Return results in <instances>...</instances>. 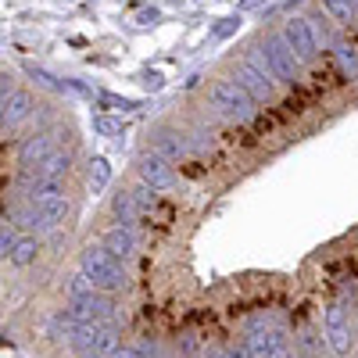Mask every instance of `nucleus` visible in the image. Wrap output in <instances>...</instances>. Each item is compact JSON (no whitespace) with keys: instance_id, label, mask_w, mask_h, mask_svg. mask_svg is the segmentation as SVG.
<instances>
[{"instance_id":"cd10ccee","label":"nucleus","mask_w":358,"mask_h":358,"mask_svg":"<svg viewBox=\"0 0 358 358\" xmlns=\"http://www.w3.org/2000/svg\"><path fill=\"white\" fill-rule=\"evenodd\" d=\"M201 358H226V351H219V348H208Z\"/></svg>"},{"instance_id":"f03ea898","label":"nucleus","mask_w":358,"mask_h":358,"mask_svg":"<svg viewBox=\"0 0 358 358\" xmlns=\"http://www.w3.org/2000/svg\"><path fill=\"white\" fill-rule=\"evenodd\" d=\"M65 312L76 319V322H86V326H111V330H118V326L126 322V315L115 308V301L108 294L94 290L86 297H72V301L65 305Z\"/></svg>"},{"instance_id":"9d476101","label":"nucleus","mask_w":358,"mask_h":358,"mask_svg":"<svg viewBox=\"0 0 358 358\" xmlns=\"http://www.w3.org/2000/svg\"><path fill=\"white\" fill-rule=\"evenodd\" d=\"M118 262H126V258H133L136 251H140V236H136V229L133 226H111L108 233H104V241H101Z\"/></svg>"},{"instance_id":"b1692460","label":"nucleus","mask_w":358,"mask_h":358,"mask_svg":"<svg viewBox=\"0 0 358 358\" xmlns=\"http://www.w3.org/2000/svg\"><path fill=\"white\" fill-rule=\"evenodd\" d=\"M133 197L140 201V208H143V212H147V208L155 204V190L147 187V183H136V187H133Z\"/></svg>"},{"instance_id":"412c9836","label":"nucleus","mask_w":358,"mask_h":358,"mask_svg":"<svg viewBox=\"0 0 358 358\" xmlns=\"http://www.w3.org/2000/svg\"><path fill=\"white\" fill-rule=\"evenodd\" d=\"M108 179H111V169H108L104 158H94V162H90V183H94V190H104Z\"/></svg>"},{"instance_id":"7ed1b4c3","label":"nucleus","mask_w":358,"mask_h":358,"mask_svg":"<svg viewBox=\"0 0 358 358\" xmlns=\"http://www.w3.org/2000/svg\"><path fill=\"white\" fill-rule=\"evenodd\" d=\"M212 104L222 118H229V122H251L258 101L236 79H219V83H212Z\"/></svg>"},{"instance_id":"6e6552de","label":"nucleus","mask_w":358,"mask_h":358,"mask_svg":"<svg viewBox=\"0 0 358 358\" xmlns=\"http://www.w3.org/2000/svg\"><path fill=\"white\" fill-rule=\"evenodd\" d=\"M57 140H62V129H50V133H36V136H29L22 147H18V165L25 172H33L47 155L57 151Z\"/></svg>"},{"instance_id":"39448f33","label":"nucleus","mask_w":358,"mask_h":358,"mask_svg":"<svg viewBox=\"0 0 358 358\" xmlns=\"http://www.w3.org/2000/svg\"><path fill=\"white\" fill-rule=\"evenodd\" d=\"M262 50H265V57H268V69H273L276 83L294 86L297 76H301V62H297V54L290 50L287 36H283V33H273V36L262 43Z\"/></svg>"},{"instance_id":"20e7f679","label":"nucleus","mask_w":358,"mask_h":358,"mask_svg":"<svg viewBox=\"0 0 358 358\" xmlns=\"http://www.w3.org/2000/svg\"><path fill=\"white\" fill-rule=\"evenodd\" d=\"M355 337H358V330H355L348 308H344L341 301L326 305V312H322V341L330 344V351H334L337 358H348V355L355 351Z\"/></svg>"},{"instance_id":"f8f14e48","label":"nucleus","mask_w":358,"mask_h":358,"mask_svg":"<svg viewBox=\"0 0 358 358\" xmlns=\"http://www.w3.org/2000/svg\"><path fill=\"white\" fill-rule=\"evenodd\" d=\"M29 115H33V94H25V90H11V94L4 97V136L15 133Z\"/></svg>"},{"instance_id":"5701e85b","label":"nucleus","mask_w":358,"mask_h":358,"mask_svg":"<svg viewBox=\"0 0 358 358\" xmlns=\"http://www.w3.org/2000/svg\"><path fill=\"white\" fill-rule=\"evenodd\" d=\"M268 358H297V355H294V348L287 344V334H283V330H280V337H276L273 351H268Z\"/></svg>"},{"instance_id":"bb28decb","label":"nucleus","mask_w":358,"mask_h":358,"mask_svg":"<svg viewBox=\"0 0 358 358\" xmlns=\"http://www.w3.org/2000/svg\"><path fill=\"white\" fill-rule=\"evenodd\" d=\"M97 129H101V133H115V122H108V118H97Z\"/></svg>"},{"instance_id":"ddd939ff","label":"nucleus","mask_w":358,"mask_h":358,"mask_svg":"<svg viewBox=\"0 0 358 358\" xmlns=\"http://www.w3.org/2000/svg\"><path fill=\"white\" fill-rule=\"evenodd\" d=\"M69 172H72V155L65 151V147H57V151H54V155H47V158H43L33 172H29V176L47 179V183H65Z\"/></svg>"},{"instance_id":"393cba45","label":"nucleus","mask_w":358,"mask_h":358,"mask_svg":"<svg viewBox=\"0 0 358 358\" xmlns=\"http://www.w3.org/2000/svg\"><path fill=\"white\" fill-rule=\"evenodd\" d=\"M226 358H251V351H248V344L241 341V344H233V348H226Z\"/></svg>"},{"instance_id":"dca6fc26","label":"nucleus","mask_w":358,"mask_h":358,"mask_svg":"<svg viewBox=\"0 0 358 358\" xmlns=\"http://www.w3.org/2000/svg\"><path fill=\"white\" fill-rule=\"evenodd\" d=\"M118 348H122V344H118V330H111V326H101L97 337L90 341V348H83L76 358H111Z\"/></svg>"},{"instance_id":"2eb2a0df","label":"nucleus","mask_w":358,"mask_h":358,"mask_svg":"<svg viewBox=\"0 0 358 358\" xmlns=\"http://www.w3.org/2000/svg\"><path fill=\"white\" fill-rule=\"evenodd\" d=\"M111 215L118 219V226H136V222H140L143 208H140V201L133 197V190H118V194L111 197Z\"/></svg>"},{"instance_id":"aec40b11","label":"nucleus","mask_w":358,"mask_h":358,"mask_svg":"<svg viewBox=\"0 0 358 358\" xmlns=\"http://www.w3.org/2000/svg\"><path fill=\"white\" fill-rule=\"evenodd\" d=\"M65 290H69V301H72V297H86V294H94L97 287L94 283H90V276L83 273V268H79V273H72L69 276V283H65Z\"/></svg>"},{"instance_id":"0eeeda50","label":"nucleus","mask_w":358,"mask_h":358,"mask_svg":"<svg viewBox=\"0 0 358 358\" xmlns=\"http://www.w3.org/2000/svg\"><path fill=\"white\" fill-rule=\"evenodd\" d=\"M283 36L290 43V50L297 54V62H312V57L319 54V36L308 18H287L283 22Z\"/></svg>"},{"instance_id":"6ab92c4d","label":"nucleus","mask_w":358,"mask_h":358,"mask_svg":"<svg viewBox=\"0 0 358 358\" xmlns=\"http://www.w3.org/2000/svg\"><path fill=\"white\" fill-rule=\"evenodd\" d=\"M36 255H40L36 236H22V241H18V248L11 251V262H15L18 268H25V265H33V262H36Z\"/></svg>"},{"instance_id":"c85d7f7f","label":"nucleus","mask_w":358,"mask_h":358,"mask_svg":"<svg viewBox=\"0 0 358 358\" xmlns=\"http://www.w3.org/2000/svg\"><path fill=\"white\" fill-rule=\"evenodd\" d=\"M355 4H358V0H355Z\"/></svg>"},{"instance_id":"4be33fe9","label":"nucleus","mask_w":358,"mask_h":358,"mask_svg":"<svg viewBox=\"0 0 358 358\" xmlns=\"http://www.w3.org/2000/svg\"><path fill=\"white\" fill-rule=\"evenodd\" d=\"M297 348L305 351V358H315V334H312V326H301V334H297Z\"/></svg>"},{"instance_id":"9b49d317","label":"nucleus","mask_w":358,"mask_h":358,"mask_svg":"<svg viewBox=\"0 0 358 358\" xmlns=\"http://www.w3.org/2000/svg\"><path fill=\"white\" fill-rule=\"evenodd\" d=\"M151 151L169 158V162H179L183 155H190V136L179 133V129H158L155 140H151Z\"/></svg>"},{"instance_id":"a878e982","label":"nucleus","mask_w":358,"mask_h":358,"mask_svg":"<svg viewBox=\"0 0 358 358\" xmlns=\"http://www.w3.org/2000/svg\"><path fill=\"white\" fill-rule=\"evenodd\" d=\"M111 358H143V355H140L136 348H118V351H115Z\"/></svg>"},{"instance_id":"f257e3e1","label":"nucleus","mask_w":358,"mask_h":358,"mask_svg":"<svg viewBox=\"0 0 358 358\" xmlns=\"http://www.w3.org/2000/svg\"><path fill=\"white\" fill-rule=\"evenodd\" d=\"M79 268L90 276V283H94L101 294L126 290V283H129L122 262H118L104 244H90V248H83V255H79Z\"/></svg>"},{"instance_id":"423d86ee","label":"nucleus","mask_w":358,"mask_h":358,"mask_svg":"<svg viewBox=\"0 0 358 358\" xmlns=\"http://www.w3.org/2000/svg\"><path fill=\"white\" fill-rule=\"evenodd\" d=\"M136 176H140V183H147L155 194H165V190L176 187V169H172V162L162 158V155H155V151H143V155L136 158Z\"/></svg>"},{"instance_id":"4468645a","label":"nucleus","mask_w":358,"mask_h":358,"mask_svg":"<svg viewBox=\"0 0 358 358\" xmlns=\"http://www.w3.org/2000/svg\"><path fill=\"white\" fill-rule=\"evenodd\" d=\"M40 215H43V226H47V233L50 229H57L65 219H69V212H72V201H69V194H54V197H43L40 204Z\"/></svg>"},{"instance_id":"1a4fd4ad","label":"nucleus","mask_w":358,"mask_h":358,"mask_svg":"<svg viewBox=\"0 0 358 358\" xmlns=\"http://www.w3.org/2000/svg\"><path fill=\"white\" fill-rule=\"evenodd\" d=\"M236 83H241L255 101H273V94H276V79L265 76V72H258L248 57H241V62H236Z\"/></svg>"},{"instance_id":"f3484780","label":"nucleus","mask_w":358,"mask_h":358,"mask_svg":"<svg viewBox=\"0 0 358 358\" xmlns=\"http://www.w3.org/2000/svg\"><path fill=\"white\" fill-rule=\"evenodd\" d=\"M322 8H326V15H330L334 22H341V25H351L355 15H358L355 0H322Z\"/></svg>"},{"instance_id":"a211bd4d","label":"nucleus","mask_w":358,"mask_h":358,"mask_svg":"<svg viewBox=\"0 0 358 358\" xmlns=\"http://www.w3.org/2000/svg\"><path fill=\"white\" fill-rule=\"evenodd\" d=\"M334 54H337V62H341L344 76H348V79H358V50H355L351 43L337 40V43H334Z\"/></svg>"}]
</instances>
